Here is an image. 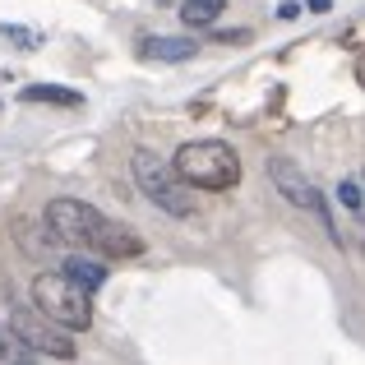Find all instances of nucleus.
<instances>
[{"label": "nucleus", "mask_w": 365, "mask_h": 365, "mask_svg": "<svg viewBox=\"0 0 365 365\" xmlns=\"http://www.w3.org/2000/svg\"><path fill=\"white\" fill-rule=\"evenodd\" d=\"M46 227L61 245L70 250H88L98 259H139L143 255V241L130 232V227L102 217L93 204L83 199H51L46 204Z\"/></svg>", "instance_id": "obj_1"}, {"label": "nucleus", "mask_w": 365, "mask_h": 365, "mask_svg": "<svg viewBox=\"0 0 365 365\" xmlns=\"http://www.w3.org/2000/svg\"><path fill=\"white\" fill-rule=\"evenodd\" d=\"M171 167H176V176L185 180L190 190H232L236 180H241V158H236V148L222 143V139L180 143Z\"/></svg>", "instance_id": "obj_2"}, {"label": "nucleus", "mask_w": 365, "mask_h": 365, "mask_svg": "<svg viewBox=\"0 0 365 365\" xmlns=\"http://www.w3.org/2000/svg\"><path fill=\"white\" fill-rule=\"evenodd\" d=\"M33 305L51 324H61L70 333H83L93 324V296L83 287H74L65 273H37L33 277Z\"/></svg>", "instance_id": "obj_3"}, {"label": "nucleus", "mask_w": 365, "mask_h": 365, "mask_svg": "<svg viewBox=\"0 0 365 365\" xmlns=\"http://www.w3.org/2000/svg\"><path fill=\"white\" fill-rule=\"evenodd\" d=\"M130 167H134L139 190L162 208V213H171V217H190L195 213V195H190V185L176 176V167H171L167 158H158L153 148H139L130 158Z\"/></svg>", "instance_id": "obj_4"}, {"label": "nucleus", "mask_w": 365, "mask_h": 365, "mask_svg": "<svg viewBox=\"0 0 365 365\" xmlns=\"http://www.w3.org/2000/svg\"><path fill=\"white\" fill-rule=\"evenodd\" d=\"M9 329H14V338L24 342L28 351H46V356L56 361H74V342H70V329H61V324H51L42 310H14L9 314Z\"/></svg>", "instance_id": "obj_5"}, {"label": "nucleus", "mask_w": 365, "mask_h": 365, "mask_svg": "<svg viewBox=\"0 0 365 365\" xmlns=\"http://www.w3.org/2000/svg\"><path fill=\"white\" fill-rule=\"evenodd\" d=\"M268 171H273V185L282 190V195L292 199L296 208H305V213H314V217H319V227L329 232V241H333V245H342V232L333 227V217H329V208H324L319 190H314L310 180L301 176V171H296V162H292V158H273V162H268Z\"/></svg>", "instance_id": "obj_6"}, {"label": "nucleus", "mask_w": 365, "mask_h": 365, "mask_svg": "<svg viewBox=\"0 0 365 365\" xmlns=\"http://www.w3.org/2000/svg\"><path fill=\"white\" fill-rule=\"evenodd\" d=\"M195 51H199V42L195 37H143L139 42V56L143 61H195Z\"/></svg>", "instance_id": "obj_7"}, {"label": "nucleus", "mask_w": 365, "mask_h": 365, "mask_svg": "<svg viewBox=\"0 0 365 365\" xmlns=\"http://www.w3.org/2000/svg\"><path fill=\"white\" fill-rule=\"evenodd\" d=\"M65 277L93 296V292H102V282H107V268H102L98 255H88V250H83V255H70V259H65Z\"/></svg>", "instance_id": "obj_8"}, {"label": "nucleus", "mask_w": 365, "mask_h": 365, "mask_svg": "<svg viewBox=\"0 0 365 365\" xmlns=\"http://www.w3.org/2000/svg\"><path fill=\"white\" fill-rule=\"evenodd\" d=\"M19 98H24V102H51V107H83V93L56 88V83H28Z\"/></svg>", "instance_id": "obj_9"}, {"label": "nucleus", "mask_w": 365, "mask_h": 365, "mask_svg": "<svg viewBox=\"0 0 365 365\" xmlns=\"http://www.w3.org/2000/svg\"><path fill=\"white\" fill-rule=\"evenodd\" d=\"M222 9H227V0H185L180 5V24L185 28H213Z\"/></svg>", "instance_id": "obj_10"}, {"label": "nucleus", "mask_w": 365, "mask_h": 365, "mask_svg": "<svg viewBox=\"0 0 365 365\" xmlns=\"http://www.w3.org/2000/svg\"><path fill=\"white\" fill-rule=\"evenodd\" d=\"M338 199L351 208V213H361V180H356V176H347V180H342V190H338Z\"/></svg>", "instance_id": "obj_11"}, {"label": "nucleus", "mask_w": 365, "mask_h": 365, "mask_svg": "<svg viewBox=\"0 0 365 365\" xmlns=\"http://www.w3.org/2000/svg\"><path fill=\"white\" fill-rule=\"evenodd\" d=\"M217 42L232 46V42H250V33H217Z\"/></svg>", "instance_id": "obj_12"}, {"label": "nucleus", "mask_w": 365, "mask_h": 365, "mask_svg": "<svg viewBox=\"0 0 365 365\" xmlns=\"http://www.w3.org/2000/svg\"><path fill=\"white\" fill-rule=\"evenodd\" d=\"M310 9H314V14H329L333 5H329V0H310Z\"/></svg>", "instance_id": "obj_13"}]
</instances>
